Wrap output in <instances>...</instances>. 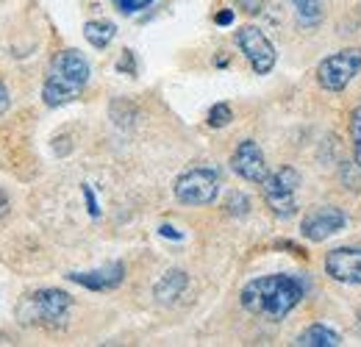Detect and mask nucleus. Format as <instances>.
<instances>
[{
    "instance_id": "obj_1",
    "label": "nucleus",
    "mask_w": 361,
    "mask_h": 347,
    "mask_svg": "<svg viewBox=\"0 0 361 347\" xmlns=\"http://www.w3.org/2000/svg\"><path fill=\"white\" fill-rule=\"evenodd\" d=\"M303 298H306V286L300 278L275 272V275H262V278H253L250 284H245L239 303L245 311H250L256 317L278 322Z\"/></svg>"
},
{
    "instance_id": "obj_2",
    "label": "nucleus",
    "mask_w": 361,
    "mask_h": 347,
    "mask_svg": "<svg viewBox=\"0 0 361 347\" xmlns=\"http://www.w3.org/2000/svg\"><path fill=\"white\" fill-rule=\"evenodd\" d=\"M87 84H90V61L84 59V53H78L73 47L61 50L50 64L47 81L42 87V100L50 109L67 106L84 92Z\"/></svg>"
},
{
    "instance_id": "obj_3",
    "label": "nucleus",
    "mask_w": 361,
    "mask_h": 347,
    "mask_svg": "<svg viewBox=\"0 0 361 347\" xmlns=\"http://www.w3.org/2000/svg\"><path fill=\"white\" fill-rule=\"evenodd\" d=\"M73 308V298L61 289H39L25 295L20 305H17V319L23 325H45V328H56L67 319Z\"/></svg>"
},
{
    "instance_id": "obj_4",
    "label": "nucleus",
    "mask_w": 361,
    "mask_h": 347,
    "mask_svg": "<svg viewBox=\"0 0 361 347\" xmlns=\"http://www.w3.org/2000/svg\"><path fill=\"white\" fill-rule=\"evenodd\" d=\"M173 192L183 206H209L220 192V173L214 167H192L176 178Z\"/></svg>"
},
{
    "instance_id": "obj_5",
    "label": "nucleus",
    "mask_w": 361,
    "mask_h": 347,
    "mask_svg": "<svg viewBox=\"0 0 361 347\" xmlns=\"http://www.w3.org/2000/svg\"><path fill=\"white\" fill-rule=\"evenodd\" d=\"M262 186H264V200L275 217L289 219L298 212L295 192L300 186V173L295 167H278L275 173H270L262 181Z\"/></svg>"
},
{
    "instance_id": "obj_6",
    "label": "nucleus",
    "mask_w": 361,
    "mask_h": 347,
    "mask_svg": "<svg viewBox=\"0 0 361 347\" xmlns=\"http://www.w3.org/2000/svg\"><path fill=\"white\" fill-rule=\"evenodd\" d=\"M361 70V47H345L328 59L319 61L317 67V81L328 92H342Z\"/></svg>"
},
{
    "instance_id": "obj_7",
    "label": "nucleus",
    "mask_w": 361,
    "mask_h": 347,
    "mask_svg": "<svg viewBox=\"0 0 361 347\" xmlns=\"http://www.w3.org/2000/svg\"><path fill=\"white\" fill-rule=\"evenodd\" d=\"M236 44L239 50L245 53V59L250 61V67L259 73V75H267L272 67H275V47L272 42L262 34V28L256 25H245L236 31Z\"/></svg>"
},
{
    "instance_id": "obj_8",
    "label": "nucleus",
    "mask_w": 361,
    "mask_h": 347,
    "mask_svg": "<svg viewBox=\"0 0 361 347\" xmlns=\"http://www.w3.org/2000/svg\"><path fill=\"white\" fill-rule=\"evenodd\" d=\"M345 225H348V217H345L342 209H336V206H314V209L306 212V217L300 219V233H303V239L317 245V242H325L328 236L339 233Z\"/></svg>"
},
{
    "instance_id": "obj_9",
    "label": "nucleus",
    "mask_w": 361,
    "mask_h": 347,
    "mask_svg": "<svg viewBox=\"0 0 361 347\" xmlns=\"http://www.w3.org/2000/svg\"><path fill=\"white\" fill-rule=\"evenodd\" d=\"M231 170L239 175V178L250 181V183H262V181L270 175V170H267V159H264L259 142L242 139L239 147H236L233 156H231Z\"/></svg>"
},
{
    "instance_id": "obj_10",
    "label": "nucleus",
    "mask_w": 361,
    "mask_h": 347,
    "mask_svg": "<svg viewBox=\"0 0 361 347\" xmlns=\"http://www.w3.org/2000/svg\"><path fill=\"white\" fill-rule=\"evenodd\" d=\"M325 272L339 284L361 286V248H336L325 256Z\"/></svg>"
},
{
    "instance_id": "obj_11",
    "label": "nucleus",
    "mask_w": 361,
    "mask_h": 347,
    "mask_svg": "<svg viewBox=\"0 0 361 347\" xmlns=\"http://www.w3.org/2000/svg\"><path fill=\"white\" fill-rule=\"evenodd\" d=\"M67 278L84 289H92V292H106V289H114L123 284L126 278V267L120 261H111L100 269H90V272H67Z\"/></svg>"
},
{
    "instance_id": "obj_12",
    "label": "nucleus",
    "mask_w": 361,
    "mask_h": 347,
    "mask_svg": "<svg viewBox=\"0 0 361 347\" xmlns=\"http://www.w3.org/2000/svg\"><path fill=\"white\" fill-rule=\"evenodd\" d=\"M186 286H189V275L183 269H170V272H164V278L156 284L153 292H156L159 303H176Z\"/></svg>"
},
{
    "instance_id": "obj_13",
    "label": "nucleus",
    "mask_w": 361,
    "mask_h": 347,
    "mask_svg": "<svg viewBox=\"0 0 361 347\" xmlns=\"http://www.w3.org/2000/svg\"><path fill=\"white\" fill-rule=\"evenodd\" d=\"M295 345L300 347H339L342 345V336L336 334V331H331L328 325H309L298 339H295Z\"/></svg>"
},
{
    "instance_id": "obj_14",
    "label": "nucleus",
    "mask_w": 361,
    "mask_h": 347,
    "mask_svg": "<svg viewBox=\"0 0 361 347\" xmlns=\"http://www.w3.org/2000/svg\"><path fill=\"white\" fill-rule=\"evenodd\" d=\"M114 34H117V25L109 23V20H90V23L84 25V37H87V42H90L92 47H97V50L111 42Z\"/></svg>"
},
{
    "instance_id": "obj_15",
    "label": "nucleus",
    "mask_w": 361,
    "mask_h": 347,
    "mask_svg": "<svg viewBox=\"0 0 361 347\" xmlns=\"http://www.w3.org/2000/svg\"><path fill=\"white\" fill-rule=\"evenodd\" d=\"M292 6L303 25H317L322 20V0H292Z\"/></svg>"
},
{
    "instance_id": "obj_16",
    "label": "nucleus",
    "mask_w": 361,
    "mask_h": 347,
    "mask_svg": "<svg viewBox=\"0 0 361 347\" xmlns=\"http://www.w3.org/2000/svg\"><path fill=\"white\" fill-rule=\"evenodd\" d=\"M233 120V111H231V106L228 103H217V106H212V111H209V126L212 128H226L228 123Z\"/></svg>"
},
{
    "instance_id": "obj_17",
    "label": "nucleus",
    "mask_w": 361,
    "mask_h": 347,
    "mask_svg": "<svg viewBox=\"0 0 361 347\" xmlns=\"http://www.w3.org/2000/svg\"><path fill=\"white\" fill-rule=\"evenodd\" d=\"M350 139H353V153H356V164L361 170V106L350 111Z\"/></svg>"
},
{
    "instance_id": "obj_18",
    "label": "nucleus",
    "mask_w": 361,
    "mask_h": 347,
    "mask_svg": "<svg viewBox=\"0 0 361 347\" xmlns=\"http://www.w3.org/2000/svg\"><path fill=\"white\" fill-rule=\"evenodd\" d=\"M247 209H250V200H247V195H242V192H233V195L228 197V212H231V214H247Z\"/></svg>"
},
{
    "instance_id": "obj_19",
    "label": "nucleus",
    "mask_w": 361,
    "mask_h": 347,
    "mask_svg": "<svg viewBox=\"0 0 361 347\" xmlns=\"http://www.w3.org/2000/svg\"><path fill=\"white\" fill-rule=\"evenodd\" d=\"M123 14H136L139 8H145V3L142 0H111Z\"/></svg>"
},
{
    "instance_id": "obj_20",
    "label": "nucleus",
    "mask_w": 361,
    "mask_h": 347,
    "mask_svg": "<svg viewBox=\"0 0 361 347\" xmlns=\"http://www.w3.org/2000/svg\"><path fill=\"white\" fill-rule=\"evenodd\" d=\"M117 70H120V73H128V75H134L136 73L134 53H131V50H126V53H123V59L117 61Z\"/></svg>"
},
{
    "instance_id": "obj_21",
    "label": "nucleus",
    "mask_w": 361,
    "mask_h": 347,
    "mask_svg": "<svg viewBox=\"0 0 361 347\" xmlns=\"http://www.w3.org/2000/svg\"><path fill=\"white\" fill-rule=\"evenodd\" d=\"M84 197H87V209H90V214L97 219L100 217V209H97V200H94V192H92L90 183H84Z\"/></svg>"
},
{
    "instance_id": "obj_22",
    "label": "nucleus",
    "mask_w": 361,
    "mask_h": 347,
    "mask_svg": "<svg viewBox=\"0 0 361 347\" xmlns=\"http://www.w3.org/2000/svg\"><path fill=\"white\" fill-rule=\"evenodd\" d=\"M159 233H161V236H167V239H183V233H180L178 228H173V225H161V228H159Z\"/></svg>"
},
{
    "instance_id": "obj_23",
    "label": "nucleus",
    "mask_w": 361,
    "mask_h": 347,
    "mask_svg": "<svg viewBox=\"0 0 361 347\" xmlns=\"http://www.w3.org/2000/svg\"><path fill=\"white\" fill-rule=\"evenodd\" d=\"M236 3H239L245 11H250V14H256V11L262 8V0H236Z\"/></svg>"
},
{
    "instance_id": "obj_24",
    "label": "nucleus",
    "mask_w": 361,
    "mask_h": 347,
    "mask_svg": "<svg viewBox=\"0 0 361 347\" xmlns=\"http://www.w3.org/2000/svg\"><path fill=\"white\" fill-rule=\"evenodd\" d=\"M214 23H217V25H231V23H233V11H231V8L220 11V14L214 17Z\"/></svg>"
},
{
    "instance_id": "obj_25",
    "label": "nucleus",
    "mask_w": 361,
    "mask_h": 347,
    "mask_svg": "<svg viewBox=\"0 0 361 347\" xmlns=\"http://www.w3.org/2000/svg\"><path fill=\"white\" fill-rule=\"evenodd\" d=\"M8 103H11V97H8V89H6V84H0V114H6Z\"/></svg>"
},
{
    "instance_id": "obj_26",
    "label": "nucleus",
    "mask_w": 361,
    "mask_h": 347,
    "mask_svg": "<svg viewBox=\"0 0 361 347\" xmlns=\"http://www.w3.org/2000/svg\"><path fill=\"white\" fill-rule=\"evenodd\" d=\"M8 214V197H6V192H0V219Z\"/></svg>"
},
{
    "instance_id": "obj_27",
    "label": "nucleus",
    "mask_w": 361,
    "mask_h": 347,
    "mask_svg": "<svg viewBox=\"0 0 361 347\" xmlns=\"http://www.w3.org/2000/svg\"><path fill=\"white\" fill-rule=\"evenodd\" d=\"M142 3H145V6H150V3H153V0H142Z\"/></svg>"
}]
</instances>
